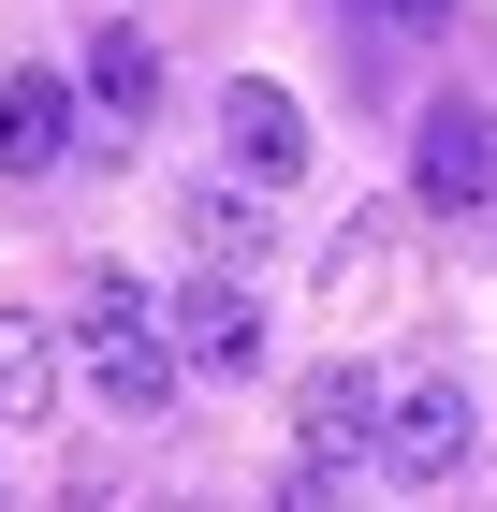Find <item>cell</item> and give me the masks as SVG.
Wrapping results in <instances>:
<instances>
[{
	"label": "cell",
	"instance_id": "8",
	"mask_svg": "<svg viewBox=\"0 0 497 512\" xmlns=\"http://www.w3.org/2000/svg\"><path fill=\"white\" fill-rule=\"evenodd\" d=\"M74 103H88L103 132H147V118H161V44H147V30H88Z\"/></svg>",
	"mask_w": 497,
	"mask_h": 512
},
{
	"label": "cell",
	"instance_id": "4",
	"mask_svg": "<svg viewBox=\"0 0 497 512\" xmlns=\"http://www.w3.org/2000/svg\"><path fill=\"white\" fill-rule=\"evenodd\" d=\"M161 337H176L191 381H264V293H249V264H205L191 293L161 308Z\"/></svg>",
	"mask_w": 497,
	"mask_h": 512
},
{
	"label": "cell",
	"instance_id": "10",
	"mask_svg": "<svg viewBox=\"0 0 497 512\" xmlns=\"http://www.w3.org/2000/svg\"><path fill=\"white\" fill-rule=\"evenodd\" d=\"M264 176H205V191H191V235H205V264H249V249H264Z\"/></svg>",
	"mask_w": 497,
	"mask_h": 512
},
{
	"label": "cell",
	"instance_id": "1",
	"mask_svg": "<svg viewBox=\"0 0 497 512\" xmlns=\"http://www.w3.org/2000/svg\"><path fill=\"white\" fill-rule=\"evenodd\" d=\"M59 337H74V381L103 395L117 425H147V410H176V381H191V366H176V337H161V293L147 278H88V308L59 322Z\"/></svg>",
	"mask_w": 497,
	"mask_h": 512
},
{
	"label": "cell",
	"instance_id": "2",
	"mask_svg": "<svg viewBox=\"0 0 497 512\" xmlns=\"http://www.w3.org/2000/svg\"><path fill=\"white\" fill-rule=\"evenodd\" d=\"M468 454H483V395H468L454 366H410V381L381 395V454H366V469L439 498V483H468Z\"/></svg>",
	"mask_w": 497,
	"mask_h": 512
},
{
	"label": "cell",
	"instance_id": "3",
	"mask_svg": "<svg viewBox=\"0 0 497 512\" xmlns=\"http://www.w3.org/2000/svg\"><path fill=\"white\" fill-rule=\"evenodd\" d=\"M381 395H395V381H381L366 352L307 366V395H293V454H307V469H293V498H337V483L381 454Z\"/></svg>",
	"mask_w": 497,
	"mask_h": 512
},
{
	"label": "cell",
	"instance_id": "11",
	"mask_svg": "<svg viewBox=\"0 0 497 512\" xmlns=\"http://www.w3.org/2000/svg\"><path fill=\"white\" fill-rule=\"evenodd\" d=\"M381 30H454V0H366Z\"/></svg>",
	"mask_w": 497,
	"mask_h": 512
},
{
	"label": "cell",
	"instance_id": "7",
	"mask_svg": "<svg viewBox=\"0 0 497 512\" xmlns=\"http://www.w3.org/2000/svg\"><path fill=\"white\" fill-rule=\"evenodd\" d=\"M74 132H88L74 74H0V176H59Z\"/></svg>",
	"mask_w": 497,
	"mask_h": 512
},
{
	"label": "cell",
	"instance_id": "5",
	"mask_svg": "<svg viewBox=\"0 0 497 512\" xmlns=\"http://www.w3.org/2000/svg\"><path fill=\"white\" fill-rule=\"evenodd\" d=\"M410 191L439 205V220H497V118H483V103H424Z\"/></svg>",
	"mask_w": 497,
	"mask_h": 512
},
{
	"label": "cell",
	"instance_id": "9",
	"mask_svg": "<svg viewBox=\"0 0 497 512\" xmlns=\"http://www.w3.org/2000/svg\"><path fill=\"white\" fill-rule=\"evenodd\" d=\"M59 395H74V337H59V322H30V308H0V425L30 439Z\"/></svg>",
	"mask_w": 497,
	"mask_h": 512
},
{
	"label": "cell",
	"instance_id": "6",
	"mask_svg": "<svg viewBox=\"0 0 497 512\" xmlns=\"http://www.w3.org/2000/svg\"><path fill=\"white\" fill-rule=\"evenodd\" d=\"M220 161L264 176V191H293V176H307V103H293L278 74H234V88H220Z\"/></svg>",
	"mask_w": 497,
	"mask_h": 512
}]
</instances>
